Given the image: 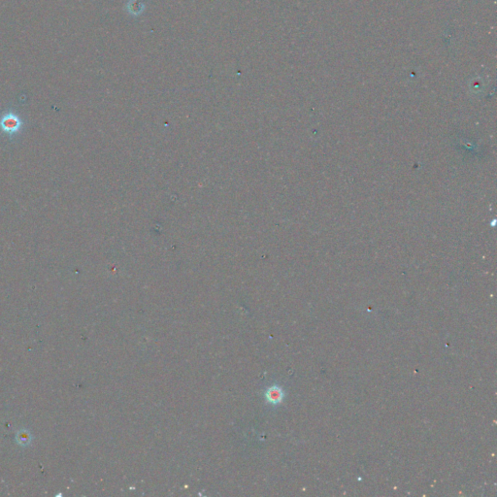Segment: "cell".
Instances as JSON below:
<instances>
[{
    "instance_id": "2",
    "label": "cell",
    "mask_w": 497,
    "mask_h": 497,
    "mask_svg": "<svg viewBox=\"0 0 497 497\" xmlns=\"http://www.w3.org/2000/svg\"><path fill=\"white\" fill-rule=\"evenodd\" d=\"M146 5L140 0H128L125 4V10L133 17H138L144 13Z\"/></svg>"
},
{
    "instance_id": "1",
    "label": "cell",
    "mask_w": 497,
    "mask_h": 497,
    "mask_svg": "<svg viewBox=\"0 0 497 497\" xmlns=\"http://www.w3.org/2000/svg\"><path fill=\"white\" fill-rule=\"evenodd\" d=\"M21 124H22L21 121L13 114L6 115L0 121V126L2 130H4L9 134H13L15 132H17L20 129Z\"/></svg>"
},
{
    "instance_id": "3",
    "label": "cell",
    "mask_w": 497,
    "mask_h": 497,
    "mask_svg": "<svg viewBox=\"0 0 497 497\" xmlns=\"http://www.w3.org/2000/svg\"><path fill=\"white\" fill-rule=\"evenodd\" d=\"M270 397L272 398V400H273V401H276V402L280 401V400H281V398H282V393H281V390H272V391H271V393H270Z\"/></svg>"
}]
</instances>
